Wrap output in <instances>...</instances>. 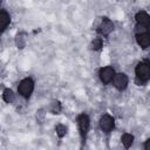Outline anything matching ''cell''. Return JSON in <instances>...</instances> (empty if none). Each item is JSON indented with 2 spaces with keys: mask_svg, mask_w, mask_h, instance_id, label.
<instances>
[{
  "mask_svg": "<svg viewBox=\"0 0 150 150\" xmlns=\"http://www.w3.org/2000/svg\"><path fill=\"white\" fill-rule=\"evenodd\" d=\"M148 30H149L148 27H144V26H141V25H136V27H135V33H136V35L145 34V33H148Z\"/></svg>",
  "mask_w": 150,
  "mask_h": 150,
  "instance_id": "e0dca14e",
  "label": "cell"
},
{
  "mask_svg": "<svg viewBox=\"0 0 150 150\" xmlns=\"http://www.w3.org/2000/svg\"><path fill=\"white\" fill-rule=\"evenodd\" d=\"M55 130H56V134H57L59 137H63L66 135V132H67V128L63 124H57L55 127Z\"/></svg>",
  "mask_w": 150,
  "mask_h": 150,
  "instance_id": "9a60e30c",
  "label": "cell"
},
{
  "mask_svg": "<svg viewBox=\"0 0 150 150\" xmlns=\"http://www.w3.org/2000/svg\"><path fill=\"white\" fill-rule=\"evenodd\" d=\"M18 89H19V93H20L23 97H28V96L32 94L33 89H34V82H33V80L29 79V77L22 80V81L20 82Z\"/></svg>",
  "mask_w": 150,
  "mask_h": 150,
  "instance_id": "7a4b0ae2",
  "label": "cell"
},
{
  "mask_svg": "<svg viewBox=\"0 0 150 150\" xmlns=\"http://www.w3.org/2000/svg\"><path fill=\"white\" fill-rule=\"evenodd\" d=\"M121 141H122V144H123L125 148H130V146L132 145V143H134V136L130 135V134H124V135L122 136Z\"/></svg>",
  "mask_w": 150,
  "mask_h": 150,
  "instance_id": "8fae6325",
  "label": "cell"
},
{
  "mask_svg": "<svg viewBox=\"0 0 150 150\" xmlns=\"http://www.w3.org/2000/svg\"><path fill=\"white\" fill-rule=\"evenodd\" d=\"M2 97H4L5 102H7V103H12L14 101V94L11 89H6L2 94Z\"/></svg>",
  "mask_w": 150,
  "mask_h": 150,
  "instance_id": "7c38bea8",
  "label": "cell"
},
{
  "mask_svg": "<svg viewBox=\"0 0 150 150\" xmlns=\"http://www.w3.org/2000/svg\"><path fill=\"white\" fill-rule=\"evenodd\" d=\"M135 73H136L137 79L141 80V82L149 80L150 79V63H148V62H139L136 66Z\"/></svg>",
  "mask_w": 150,
  "mask_h": 150,
  "instance_id": "6da1fadb",
  "label": "cell"
},
{
  "mask_svg": "<svg viewBox=\"0 0 150 150\" xmlns=\"http://www.w3.org/2000/svg\"><path fill=\"white\" fill-rule=\"evenodd\" d=\"M43 117H45V112H43V110H39L38 114H36V118L40 120V121H42Z\"/></svg>",
  "mask_w": 150,
  "mask_h": 150,
  "instance_id": "ac0fdd59",
  "label": "cell"
},
{
  "mask_svg": "<svg viewBox=\"0 0 150 150\" xmlns=\"http://www.w3.org/2000/svg\"><path fill=\"white\" fill-rule=\"evenodd\" d=\"M112 29H114V23L110 20H108V19L103 20L101 22L100 27H98V30H100V33L102 35H109L112 32Z\"/></svg>",
  "mask_w": 150,
  "mask_h": 150,
  "instance_id": "ba28073f",
  "label": "cell"
},
{
  "mask_svg": "<svg viewBox=\"0 0 150 150\" xmlns=\"http://www.w3.org/2000/svg\"><path fill=\"white\" fill-rule=\"evenodd\" d=\"M115 77V70L111 67H104L100 70V79L103 83H109Z\"/></svg>",
  "mask_w": 150,
  "mask_h": 150,
  "instance_id": "5b68a950",
  "label": "cell"
},
{
  "mask_svg": "<svg viewBox=\"0 0 150 150\" xmlns=\"http://www.w3.org/2000/svg\"><path fill=\"white\" fill-rule=\"evenodd\" d=\"M144 148H145V150H150V138L146 139V142L144 144Z\"/></svg>",
  "mask_w": 150,
  "mask_h": 150,
  "instance_id": "d6986e66",
  "label": "cell"
},
{
  "mask_svg": "<svg viewBox=\"0 0 150 150\" xmlns=\"http://www.w3.org/2000/svg\"><path fill=\"white\" fill-rule=\"evenodd\" d=\"M15 42H16L18 48H23L25 45H26V38H25V34H19V35L16 36Z\"/></svg>",
  "mask_w": 150,
  "mask_h": 150,
  "instance_id": "4fadbf2b",
  "label": "cell"
},
{
  "mask_svg": "<svg viewBox=\"0 0 150 150\" xmlns=\"http://www.w3.org/2000/svg\"><path fill=\"white\" fill-rule=\"evenodd\" d=\"M114 124H115L114 118H112L110 115H104V116H102L101 120H100V128H101V130L104 131V132L111 131L112 128H114Z\"/></svg>",
  "mask_w": 150,
  "mask_h": 150,
  "instance_id": "277c9868",
  "label": "cell"
},
{
  "mask_svg": "<svg viewBox=\"0 0 150 150\" xmlns=\"http://www.w3.org/2000/svg\"><path fill=\"white\" fill-rule=\"evenodd\" d=\"M60 110H61L60 103H59L57 101H53V102L50 103V111H52L53 114H59Z\"/></svg>",
  "mask_w": 150,
  "mask_h": 150,
  "instance_id": "2e32d148",
  "label": "cell"
},
{
  "mask_svg": "<svg viewBox=\"0 0 150 150\" xmlns=\"http://www.w3.org/2000/svg\"><path fill=\"white\" fill-rule=\"evenodd\" d=\"M11 22V16L6 11H1L0 12V26H1V30H5L7 28V26Z\"/></svg>",
  "mask_w": 150,
  "mask_h": 150,
  "instance_id": "30bf717a",
  "label": "cell"
},
{
  "mask_svg": "<svg viewBox=\"0 0 150 150\" xmlns=\"http://www.w3.org/2000/svg\"><path fill=\"white\" fill-rule=\"evenodd\" d=\"M112 82H114L115 88H117L118 90H123L128 86V77L123 73H118V74H115V77H114Z\"/></svg>",
  "mask_w": 150,
  "mask_h": 150,
  "instance_id": "8992f818",
  "label": "cell"
},
{
  "mask_svg": "<svg viewBox=\"0 0 150 150\" xmlns=\"http://www.w3.org/2000/svg\"><path fill=\"white\" fill-rule=\"evenodd\" d=\"M102 40L100 39V38H96V39H94L93 41H91V45H90V47H91V49H94V50H98V49H101V47H102Z\"/></svg>",
  "mask_w": 150,
  "mask_h": 150,
  "instance_id": "5bb4252c",
  "label": "cell"
},
{
  "mask_svg": "<svg viewBox=\"0 0 150 150\" xmlns=\"http://www.w3.org/2000/svg\"><path fill=\"white\" fill-rule=\"evenodd\" d=\"M77 124H79V129H80V134H81V137L82 139L86 138V135L89 130V117L86 115V114H81L77 118Z\"/></svg>",
  "mask_w": 150,
  "mask_h": 150,
  "instance_id": "3957f363",
  "label": "cell"
},
{
  "mask_svg": "<svg viewBox=\"0 0 150 150\" xmlns=\"http://www.w3.org/2000/svg\"><path fill=\"white\" fill-rule=\"evenodd\" d=\"M136 41H137L138 46H141L142 48H148L150 46V34L145 33V34L136 35Z\"/></svg>",
  "mask_w": 150,
  "mask_h": 150,
  "instance_id": "9c48e42d",
  "label": "cell"
},
{
  "mask_svg": "<svg viewBox=\"0 0 150 150\" xmlns=\"http://www.w3.org/2000/svg\"><path fill=\"white\" fill-rule=\"evenodd\" d=\"M136 21H137V25H141V26H144V27L149 28V26H150V15L144 11H139L136 14Z\"/></svg>",
  "mask_w": 150,
  "mask_h": 150,
  "instance_id": "52a82bcc",
  "label": "cell"
}]
</instances>
